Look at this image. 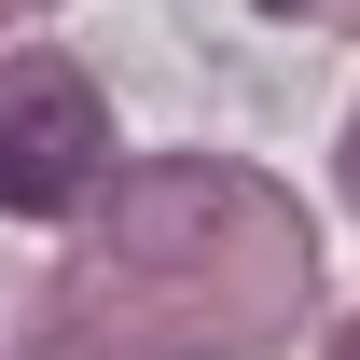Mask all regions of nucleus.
I'll return each instance as SVG.
<instances>
[{"label":"nucleus","instance_id":"f257e3e1","mask_svg":"<svg viewBox=\"0 0 360 360\" xmlns=\"http://www.w3.org/2000/svg\"><path fill=\"white\" fill-rule=\"evenodd\" d=\"M97 180H111V111L84 70H0V208L14 222H70Z\"/></svg>","mask_w":360,"mask_h":360},{"label":"nucleus","instance_id":"f03ea898","mask_svg":"<svg viewBox=\"0 0 360 360\" xmlns=\"http://www.w3.org/2000/svg\"><path fill=\"white\" fill-rule=\"evenodd\" d=\"M277 14H305V0H277Z\"/></svg>","mask_w":360,"mask_h":360}]
</instances>
